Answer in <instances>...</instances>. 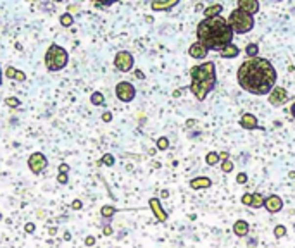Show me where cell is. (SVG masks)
Returning <instances> with one entry per match:
<instances>
[{"mask_svg": "<svg viewBox=\"0 0 295 248\" xmlns=\"http://www.w3.org/2000/svg\"><path fill=\"white\" fill-rule=\"evenodd\" d=\"M59 21H61V24L64 26V28H69V26L74 22V18L71 14H68V12H66V14L61 16V19H59Z\"/></svg>", "mask_w": 295, "mask_h": 248, "instance_id": "24", "label": "cell"}, {"mask_svg": "<svg viewBox=\"0 0 295 248\" xmlns=\"http://www.w3.org/2000/svg\"><path fill=\"white\" fill-rule=\"evenodd\" d=\"M95 243V240H93V238H91V236H88L87 238V245H88V247H90V245H93Z\"/></svg>", "mask_w": 295, "mask_h": 248, "instance_id": "37", "label": "cell"}, {"mask_svg": "<svg viewBox=\"0 0 295 248\" xmlns=\"http://www.w3.org/2000/svg\"><path fill=\"white\" fill-rule=\"evenodd\" d=\"M287 234V227L285 226H276L274 227V236L276 238H281V236H285Z\"/></svg>", "mask_w": 295, "mask_h": 248, "instance_id": "30", "label": "cell"}, {"mask_svg": "<svg viewBox=\"0 0 295 248\" xmlns=\"http://www.w3.org/2000/svg\"><path fill=\"white\" fill-rule=\"evenodd\" d=\"M264 208H266L268 212H271V214H276V212H280L281 208H283V200H281V197H278V195H270V197H266V200H264Z\"/></svg>", "mask_w": 295, "mask_h": 248, "instance_id": "11", "label": "cell"}, {"mask_svg": "<svg viewBox=\"0 0 295 248\" xmlns=\"http://www.w3.org/2000/svg\"><path fill=\"white\" fill-rule=\"evenodd\" d=\"M5 76L11 78V80H16L18 83H23V81H26V74L23 73V71L16 69V67L9 66L7 69H5Z\"/></svg>", "mask_w": 295, "mask_h": 248, "instance_id": "17", "label": "cell"}, {"mask_svg": "<svg viewBox=\"0 0 295 248\" xmlns=\"http://www.w3.org/2000/svg\"><path fill=\"white\" fill-rule=\"evenodd\" d=\"M212 185V181L205 176H201V178H193L190 181V186H192L193 190H202V188H209Z\"/></svg>", "mask_w": 295, "mask_h": 248, "instance_id": "16", "label": "cell"}, {"mask_svg": "<svg viewBox=\"0 0 295 248\" xmlns=\"http://www.w3.org/2000/svg\"><path fill=\"white\" fill-rule=\"evenodd\" d=\"M264 200H266V197H262L261 193H245L244 197H242V204L249 205V207L252 208L264 207Z\"/></svg>", "mask_w": 295, "mask_h": 248, "instance_id": "10", "label": "cell"}, {"mask_svg": "<svg viewBox=\"0 0 295 248\" xmlns=\"http://www.w3.org/2000/svg\"><path fill=\"white\" fill-rule=\"evenodd\" d=\"M290 112H292V116H294V117H295V103H294V105H292V107H290Z\"/></svg>", "mask_w": 295, "mask_h": 248, "instance_id": "38", "label": "cell"}, {"mask_svg": "<svg viewBox=\"0 0 295 248\" xmlns=\"http://www.w3.org/2000/svg\"><path fill=\"white\" fill-rule=\"evenodd\" d=\"M133 64H135V59H133V55L126 50L117 52L116 57H114V66H116V69L121 71V73L131 71L133 69Z\"/></svg>", "mask_w": 295, "mask_h": 248, "instance_id": "6", "label": "cell"}, {"mask_svg": "<svg viewBox=\"0 0 295 248\" xmlns=\"http://www.w3.org/2000/svg\"><path fill=\"white\" fill-rule=\"evenodd\" d=\"M5 103H7V105H11V107H19V100L18 99H7L5 100Z\"/></svg>", "mask_w": 295, "mask_h": 248, "instance_id": "33", "label": "cell"}, {"mask_svg": "<svg viewBox=\"0 0 295 248\" xmlns=\"http://www.w3.org/2000/svg\"><path fill=\"white\" fill-rule=\"evenodd\" d=\"M168 146H169L168 138H164V136H162V138L157 140V148H159V150H166Z\"/></svg>", "mask_w": 295, "mask_h": 248, "instance_id": "29", "label": "cell"}, {"mask_svg": "<svg viewBox=\"0 0 295 248\" xmlns=\"http://www.w3.org/2000/svg\"><path fill=\"white\" fill-rule=\"evenodd\" d=\"M91 103L93 105H104V102H106V99H104V95L100 93V91H95V93H91Z\"/></svg>", "mask_w": 295, "mask_h": 248, "instance_id": "22", "label": "cell"}, {"mask_svg": "<svg viewBox=\"0 0 295 248\" xmlns=\"http://www.w3.org/2000/svg\"><path fill=\"white\" fill-rule=\"evenodd\" d=\"M68 61H69V55H68V50L62 48L61 45H50L45 54V66H47L48 71L55 73V71H62L66 66H68Z\"/></svg>", "mask_w": 295, "mask_h": 248, "instance_id": "4", "label": "cell"}, {"mask_svg": "<svg viewBox=\"0 0 295 248\" xmlns=\"http://www.w3.org/2000/svg\"><path fill=\"white\" fill-rule=\"evenodd\" d=\"M228 24L231 26L233 33L245 35L254 28V16L247 14V12L240 11V9H235V11L229 12Z\"/></svg>", "mask_w": 295, "mask_h": 248, "instance_id": "5", "label": "cell"}, {"mask_svg": "<svg viewBox=\"0 0 295 248\" xmlns=\"http://www.w3.org/2000/svg\"><path fill=\"white\" fill-rule=\"evenodd\" d=\"M149 205H150V208H152L154 215L157 217V221H159V223H164V221L168 219V214H166V212H164V208L160 207V202L157 200V198H150Z\"/></svg>", "mask_w": 295, "mask_h": 248, "instance_id": "13", "label": "cell"}, {"mask_svg": "<svg viewBox=\"0 0 295 248\" xmlns=\"http://www.w3.org/2000/svg\"><path fill=\"white\" fill-rule=\"evenodd\" d=\"M190 76H192L190 91L195 95L197 100H204L216 84L214 62H204L201 66H193L190 69Z\"/></svg>", "mask_w": 295, "mask_h": 248, "instance_id": "3", "label": "cell"}, {"mask_svg": "<svg viewBox=\"0 0 295 248\" xmlns=\"http://www.w3.org/2000/svg\"><path fill=\"white\" fill-rule=\"evenodd\" d=\"M104 233H106V234H111V233H113V229H111V227H106V229H104Z\"/></svg>", "mask_w": 295, "mask_h": 248, "instance_id": "39", "label": "cell"}, {"mask_svg": "<svg viewBox=\"0 0 295 248\" xmlns=\"http://www.w3.org/2000/svg\"><path fill=\"white\" fill-rule=\"evenodd\" d=\"M0 84H2V71H0Z\"/></svg>", "mask_w": 295, "mask_h": 248, "instance_id": "40", "label": "cell"}, {"mask_svg": "<svg viewBox=\"0 0 295 248\" xmlns=\"http://www.w3.org/2000/svg\"><path fill=\"white\" fill-rule=\"evenodd\" d=\"M240 126L244 129H255L259 128L257 124V117L254 116V114H244L240 119Z\"/></svg>", "mask_w": 295, "mask_h": 248, "instance_id": "14", "label": "cell"}, {"mask_svg": "<svg viewBox=\"0 0 295 248\" xmlns=\"http://www.w3.org/2000/svg\"><path fill=\"white\" fill-rule=\"evenodd\" d=\"M207 48L205 47H202L199 41H195L193 45H190V48H188V54H190V57H193V59H204L205 55H207Z\"/></svg>", "mask_w": 295, "mask_h": 248, "instance_id": "15", "label": "cell"}, {"mask_svg": "<svg viewBox=\"0 0 295 248\" xmlns=\"http://www.w3.org/2000/svg\"><path fill=\"white\" fill-rule=\"evenodd\" d=\"M223 11V5L219 4H214V5H209V7H205L204 14L205 18H216V16H219V12Z\"/></svg>", "mask_w": 295, "mask_h": 248, "instance_id": "21", "label": "cell"}, {"mask_svg": "<svg viewBox=\"0 0 295 248\" xmlns=\"http://www.w3.org/2000/svg\"><path fill=\"white\" fill-rule=\"evenodd\" d=\"M135 95L136 90L130 81H121V83L116 84V97L121 102H131V100L135 99Z\"/></svg>", "mask_w": 295, "mask_h": 248, "instance_id": "7", "label": "cell"}, {"mask_svg": "<svg viewBox=\"0 0 295 248\" xmlns=\"http://www.w3.org/2000/svg\"><path fill=\"white\" fill-rule=\"evenodd\" d=\"M219 161V153L218 152H211L207 153V157H205V162H207L209 165H216Z\"/></svg>", "mask_w": 295, "mask_h": 248, "instance_id": "25", "label": "cell"}, {"mask_svg": "<svg viewBox=\"0 0 295 248\" xmlns=\"http://www.w3.org/2000/svg\"><path fill=\"white\" fill-rule=\"evenodd\" d=\"M59 183H61V185H66V183H68V172H64V171H61V174H59Z\"/></svg>", "mask_w": 295, "mask_h": 248, "instance_id": "31", "label": "cell"}, {"mask_svg": "<svg viewBox=\"0 0 295 248\" xmlns=\"http://www.w3.org/2000/svg\"><path fill=\"white\" fill-rule=\"evenodd\" d=\"M233 233L237 234V236H247L249 234V223L247 221H237V223L233 224Z\"/></svg>", "mask_w": 295, "mask_h": 248, "instance_id": "18", "label": "cell"}, {"mask_svg": "<svg viewBox=\"0 0 295 248\" xmlns=\"http://www.w3.org/2000/svg\"><path fill=\"white\" fill-rule=\"evenodd\" d=\"M100 164H104V165H114V157L111 155V153H106L102 157V161H100Z\"/></svg>", "mask_w": 295, "mask_h": 248, "instance_id": "28", "label": "cell"}, {"mask_svg": "<svg viewBox=\"0 0 295 248\" xmlns=\"http://www.w3.org/2000/svg\"><path fill=\"white\" fill-rule=\"evenodd\" d=\"M28 165H29V169H31L33 174H40V172H44L45 167L48 165V161L42 152H35L29 155Z\"/></svg>", "mask_w": 295, "mask_h": 248, "instance_id": "8", "label": "cell"}, {"mask_svg": "<svg viewBox=\"0 0 295 248\" xmlns=\"http://www.w3.org/2000/svg\"><path fill=\"white\" fill-rule=\"evenodd\" d=\"M73 208H74V210L81 208V202H80V200H74V202H73Z\"/></svg>", "mask_w": 295, "mask_h": 248, "instance_id": "35", "label": "cell"}, {"mask_svg": "<svg viewBox=\"0 0 295 248\" xmlns=\"http://www.w3.org/2000/svg\"><path fill=\"white\" fill-rule=\"evenodd\" d=\"M221 169H223V172H231L233 171V162L229 161V159H225V161H223Z\"/></svg>", "mask_w": 295, "mask_h": 248, "instance_id": "27", "label": "cell"}, {"mask_svg": "<svg viewBox=\"0 0 295 248\" xmlns=\"http://www.w3.org/2000/svg\"><path fill=\"white\" fill-rule=\"evenodd\" d=\"M24 229L28 231V233H33V231H35V224H28V226H26Z\"/></svg>", "mask_w": 295, "mask_h": 248, "instance_id": "36", "label": "cell"}, {"mask_svg": "<svg viewBox=\"0 0 295 248\" xmlns=\"http://www.w3.org/2000/svg\"><path fill=\"white\" fill-rule=\"evenodd\" d=\"M100 214H102V217H113L114 214H116V207H111V205H106V207H102V210H100Z\"/></svg>", "mask_w": 295, "mask_h": 248, "instance_id": "26", "label": "cell"}, {"mask_svg": "<svg viewBox=\"0 0 295 248\" xmlns=\"http://www.w3.org/2000/svg\"><path fill=\"white\" fill-rule=\"evenodd\" d=\"M240 54V50H238V47L235 43H229L228 47H225L221 50V57H228V59H233V57H237V55Z\"/></svg>", "mask_w": 295, "mask_h": 248, "instance_id": "19", "label": "cell"}, {"mask_svg": "<svg viewBox=\"0 0 295 248\" xmlns=\"http://www.w3.org/2000/svg\"><path fill=\"white\" fill-rule=\"evenodd\" d=\"M197 40L207 50H223L233 40V29L225 18H205L197 26Z\"/></svg>", "mask_w": 295, "mask_h": 248, "instance_id": "2", "label": "cell"}, {"mask_svg": "<svg viewBox=\"0 0 295 248\" xmlns=\"http://www.w3.org/2000/svg\"><path fill=\"white\" fill-rule=\"evenodd\" d=\"M238 7L237 9H240V11H244V12H247V14H255V12L259 11V2L257 0H238Z\"/></svg>", "mask_w": 295, "mask_h": 248, "instance_id": "12", "label": "cell"}, {"mask_svg": "<svg viewBox=\"0 0 295 248\" xmlns=\"http://www.w3.org/2000/svg\"><path fill=\"white\" fill-rule=\"evenodd\" d=\"M111 119H113V114H111V112H104L102 121H106V123H109Z\"/></svg>", "mask_w": 295, "mask_h": 248, "instance_id": "34", "label": "cell"}, {"mask_svg": "<svg viewBox=\"0 0 295 248\" xmlns=\"http://www.w3.org/2000/svg\"><path fill=\"white\" fill-rule=\"evenodd\" d=\"M237 80L238 84L249 93L268 95L276 83V69L268 59L249 57L238 67Z\"/></svg>", "mask_w": 295, "mask_h": 248, "instance_id": "1", "label": "cell"}, {"mask_svg": "<svg viewBox=\"0 0 295 248\" xmlns=\"http://www.w3.org/2000/svg\"><path fill=\"white\" fill-rule=\"evenodd\" d=\"M268 100H270V103H273V105H283L288 100V91L281 86H274L273 90H271Z\"/></svg>", "mask_w": 295, "mask_h": 248, "instance_id": "9", "label": "cell"}, {"mask_svg": "<svg viewBox=\"0 0 295 248\" xmlns=\"http://www.w3.org/2000/svg\"><path fill=\"white\" fill-rule=\"evenodd\" d=\"M237 183H238V185H244V183H247V174H245V172H240V174L237 176Z\"/></svg>", "mask_w": 295, "mask_h": 248, "instance_id": "32", "label": "cell"}, {"mask_svg": "<svg viewBox=\"0 0 295 248\" xmlns=\"http://www.w3.org/2000/svg\"><path fill=\"white\" fill-rule=\"evenodd\" d=\"M245 54H247L249 57H257V54H259L257 43H249L247 47H245Z\"/></svg>", "mask_w": 295, "mask_h": 248, "instance_id": "23", "label": "cell"}, {"mask_svg": "<svg viewBox=\"0 0 295 248\" xmlns=\"http://www.w3.org/2000/svg\"><path fill=\"white\" fill-rule=\"evenodd\" d=\"M175 5H178L176 0H173V2H152L154 11H168V9H173Z\"/></svg>", "mask_w": 295, "mask_h": 248, "instance_id": "20", "label": "cell"}]
</instances>
